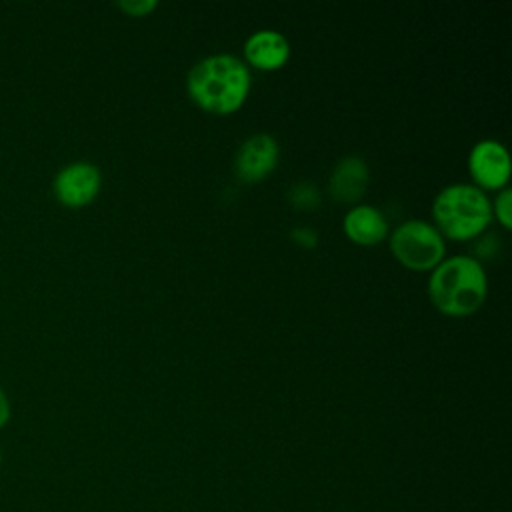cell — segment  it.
Instances as JSON below:
<instances>
[{
  "mask_svg": "<svg viewBox=\"0 0 512 512\" xmlns=\"http://www.w3.org/2000/svg\"><path fill=\"white\" fill-rule=\"evenodd\" d=\"M186 90L200 108L230 114L244 104L250 92V70L234 54H210L190 68Z\"/></svg>",
  "mask_w": 512,
  "mask_h": 512,
  "instance_id": "obj_1",
  "label": "cell"
},
{
  "mask_svg": "<svg viewBox=\"0 0 512 512\" xmlns=\"http://www.w3.org/2000/svg\"><path fill=\"white\" fill-rule=\"evenodd\" d=\"M488 292L484 266L474 256H450L432 268L428 294L432 304L448 316H468L476 312Z\"/></svg>",
  "mask_w": 512,
  "mask_h": 512,
  "instance_id": "obj_2",
  "label": "cell"
},
{
  "mask_svg": "<svg viewBox=\"0 0 512 512\" xmlns=\"http://www.w3.org/2000/svg\"><path fill=\"white\" fill-rule=\"evenodd\" d=\"M436 230L452 240L478 236L492 220V204L476 184L456 182L444 186L432 202Z\"/></svg>",
  "mask_w": 512,
  "mask_h": 512,
  "instance_id": "obj_3",
  "label": "cell"
},
{
  "mask_svg": "<svg viewBox=\"0 0 512 512\" xmlns=\"http://www.w3.org/2000/svg\"><path fill=\"white\" fill-rule=\"evenodd\" d=\"M398 262L412 270H432L444 260V236L426 220H406L390 236Z\"/></svg>",
  "mask_w": 512,
  "mask_h": 512,
  "instance_id": "obj_4",
  "label": "cell"
},
{
  "mask_svg": "<svg viewBox=\"0 0 512 512\" xmlns=\"http://www.w3.org/2000/svg\"><path fill=\"white\" fill-rule=\"evenodd\" d=\"M100 168L92 162L78 160L60 168L54 176L52 190L60 204L68 208H82L90 204L100 192Z\"/></svg>",
  "mask_w": 512,
  "mask_h": 512,
  "instance_id": "obj_5",
  "label": "cell"
},
{
  "mask_svg": "<svg viewBox=\"0 0 512 512\" xmlns=\"http://www.w3.org/2000/svg\"><path fill=\"white\" fill-rule=\"evenodd\" d=\"M468 170L482 188H504L510 178V154L498 140H478L468 154Z\"/></svg>",
  "mask_w": 512,
  "mask_h": 512,
  "instance_id": "obj_6",
  "label": "cell"
},
{
  "mask_svg": "<svg viewBox=\"0 0 512 512\" xmlns=\"http://www.w3.org/2000/svg\"><path fill=\"white\" fill-rule=\"evenodd\" d=\"M278 156L280 150L274 136L266 132L252 134L234 156V172L242 182H258L276 168Z\"/></svg>",
  "mask_w": 512,
  "mask_h": 512,
  "instance_id": "obj_7",
  "label": "cell"
},
{
  "mask_svg": "<svg viewBox=\"0 0 512 512\" xmlns=\"http://www.w3.org/2000/svg\"><path fill=\"white\" fill-rule=\"evenodd\" d=\"M244 56L260 70H276L290 58V44L282 32L262 28L246 38Z\"/></svg>",
  "mask_w": 512,
  "mask_h": 512,
  "instance_id": "obj_8",
  "label": "cell"
},
{
  "mask_svg": "<svg viewBox=\"0 0 512 512\" xmlns=\"http://www.w3.org/2000/svg\"><path fill=\"white\" fill-rule=\"evenodd\" d=\"M368 164L360 156H344L330 172L328 190L338 202H356L368 186Z\"/></svg>",
  "mask_w": 512,
  "mask_h": 512,
  "instance_id": "obj_9",
  "label": "cell"
},
{
  "mask_svg": "<svg viewBox=\"0 0 512 512\" xmlns=\"http://www.w3.org/2000/svg\"><path fill=\"white\" fill-rule=\"evenodd\" d=\"M346 236L362 246H372L384 240L388 232V222L384 214L370 204H358L350 208L342 220Z\"/></svg>",
  "mask_w": 512,
  "mask_h": 512,
  "instance_id": "obj_10",
  "label": "cell"
},
{
  "mask_svg": "<svg viewBox=\"0 0 512 512\" xmlns=\"http://www.w3.org/2000/svg\"><path fill=\"white\" fill-rule=\"evenodd\" d=\"M320 200V192L312 182H296L288 190V202L296 210H314Z\"/></svg>",
  "mask_w": 512,
  "mask_h": 512,
  "instance_id": "obj_11",
  "label": "cell"
},
{
  "mask_svg": "<svg viewBox=\"0 0 512 512\" xmlns=\"http://www.w3.org/2000/svg\"><path fill=\"white\" fill-rule=\"evenodd\" d=\"M492 214H496L498 222L504 228L512 226V190L510 188H500L496 200H494V208Z\"/></svg>",
  "mask_w": 512,
  "mask_h": 512,
  "instance_id": "obj_12",
  "label": "cell"
},
{
  "mask_svg": "<svg viewBox=\"0 0 512 512\" xmlns=\"http://www.w3.org/2000/svg\"><path fill=\"white\" fill-rule=\"evenodd\" d=\"M116 6L130 16H146L158 6V2L156 0H120L116 2Z\"/></svg>",
  "mask_w": 512,
  "mask_h": 512,
  "instance_id": "obj_13",
  "label": "cell"
},
{
  "mask_svg": "<svg viewBox=\"0 0 512 512\" xmlns=\"http://www.w3.org/2000/svg\"><path fill=\"white\" fill-rule=\"evenodd\" d=\"M290 240L296 242L302 248H314L318 244V236L312 228L308 226H296L290 230Z\"/></svg>",
  "mask_w": 512,
  "mask_h": 512,
  "instance_id": "obj_14",
  "label": "cell"
},
{
  "mask_svg": "<svg viewBox=\"0 0 512 512\" xmlns=\"http://www.w3.org/2000/svg\"><path fill=\"white\" fill-rule=\"evenodd\" d=\"M8 420H10V400L0 386V428H4L8 424Z\"/></svg>",
  "mask_w": 512,
  "mask_h": 512,
  "instance_id": "obj_15",
  "label": "cell"
},
{
  "mask_svg": "<svg viewBox=\"0 0 512 512\" xmlns=\"http://www.w3.org/2000/svg\"><path fill=\"white\" fill-rule=\"evenodd\" d=\"M0 466H2V450H0Z\"/></svg>",
  "mask_w": 512,
  "mask_h": 512,
  "instance_id": "obj_16",
  "label": "cell"
}]
</instances>
